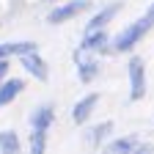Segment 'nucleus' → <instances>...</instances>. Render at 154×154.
Returning <instances> with one entry per match:
<instances>
[{"instance_id": "obj_1", "label": "nucleus", "mask_w": 154, "mask_h": 154, "mask_svg": "<svg viewBox=\"0 0 154 154\" xmlns=\"http://www.w3.org/2000/svg\"><path fill=\"white\" fill-rule=\"evenodd\" d=\"M151 28H154V14H143V17H138L135 22L124 25L119 33L110 38V52H132V50L146 38V33H149Z\"/></svg>"}, {"instance_id": "obj_2", "label": "nucleus", "mask_w": 154, "mask_h": 154, "mask_svg": "<svg viewBox=\"0 0 154 154\" xmlns=\"http://www.w3.org/2000/svg\"><path fill=\"white\" fill-rule=\"evenodd\" d=\"M127 77H129V102H140L146 91H149V80H146V63L140 55H129L127 63Z\"/></svg>"}, {"instance_id": "obj_3", "label": "nucleus", "mask_w": 154, "mask_h": 154, "mask_svg": "<svg viewBox=\"0 0 154 154\" xmlns=\"http://www.w3.org/2000/svg\"><path fill=\"white\" fill-rule=\"evenodd\" d=\"M110 33L105 30V28H99V30H85V36L80 38V44H77V50H74V61H80V58H85V55H96V52H110Z\"/></svg>"}, {"instance_id": "obj_4", "label": "nucleus", "mask_w": 154, "mask_h": 154, "mask_svg": "<svg viewBox=\"0 0 154 154\" xmlns=\"http://www.w3.org/2000/svg\"><path fill=\"white\" fill-rule=\"evenodd\" d=\"M94 3L91 0H61L50 14H47V22L50 25H63V22H72V19H77L80 14L91 11Z\"/></svg>"}, {"instance_id": "obj_5", "label": "nucleus", "mask_w": 154, "mask_h": 154, "mask_svg": "<svg viewBox=\"0 0 154 154\" xmlns=\"http://www.w3.org/2000/svg\"><path fill=\"white\" fill-rule=\"evenodd\" d=\"M19 63H22L25 74L33 77L36 83H47V80H50V66H47V61L42 58V52H38V50L25 52L22 58H19Z\"/></svg>"}, {"instance_id": "obj_6", "label": "nucleus", "mask_w": 154, "mask_h": 154, "mask_svg": "<svg viewBox=\"0 0 154 154\" xmlns=\"http://www.w3.org/2000/svg\"><path fill=\"white\" fill-rule=\"evenodd\" d=\"M96 105H99V94H96V91L80 96V99L74 102V107H72V121H74L77 127L88 124V121H91V116H94V110H96Z\"/></svg>"}, {"instance_id": "obj_7", "label": "nucleus", "mask_w": 154, "mask_h": 154, "mask_svg": "<svg viewBox=\"0 0 154 154\" xmlns=\"http://www.w3.org/2000/svg\"><path fill=\"white\" fill-rule=\"evenodd\" d=\"M121 11V0H113V3H107V6H99L94 14H91V19L85 22V30H99V28H107L113 19H116V14Z\"/></svg>"}, {"instance_id": "obj_8", "label": "nucleus", "mask_w": 154, "mask_h": 154, "mask_svg": "<svg viewBox=\"0 0 154 154\" xmlns=\"http://www.w3.org/2000/svg\"><path fill=\"white\" fill-rule=\"evenodd\" d=\"M25 91V80L22 77H6L0 83V107H8L11 102H17Z\"/></svg>"}, {"instance_id": "obj_9", "label": "nucleus", "mask_w": 154, "mask_h": 154, "mask_svg": "<svg viewBox=\"0 0 154 154\" xmlns=\"http://www.w3.org/2000/svg\"><path fill=\"white\" fill-rule=\"evenodd\" d=\"M52 124H55V105L44 102V105H38V107L30 113V127H33V129H47V132H50Z\"/></svg>"}, {"instance_id": "obj_10", "label": "nucleus", "mask_w": 154, "mask_h": 154, "mask_svg": "<svg viewBox=\"0 0 154 154\" xmlns=\"http://www.w3.org/2000/svg\"><path fill=\"white\" fill-rule=\"evenodd\" d=\"M77 63V80H80L83 85H88V83H94L96 77H99V69H102V63L96 61V58H80V61H74Z\"/></svg>"}, {"instance_id": "obj_11", "label": "nucleus", "mask_w": 154, "mask_h": 154, "mask_svg": "<svg viewBox=\"0 0 154 154\" xmlns=\"http://www.w3.org/2000/svg\"><path fill=\"white\" fill-rule=\"evenodd\" d=\"M110 132H113V121H99V124H94L88 132H85V138L94 149H102L110 138Z\"/></svg>"}, {"instance_id": "obj_12", "label": "nucleus", "mask_w": 154, "mask_h": 154, "mask_svg": "<svg viewBox=\"0 0 154 154\" xmlns=\"http://www.w3.org/2000/svg\"><path fill=\"white\" fill-rule=\"evenodd\" d=\"M138 138L135 135H124V138H116V140H107L102 149L107 151V154H132L135 149H138Z\"/></svg>"}, {"instance_id": "obj_13", "label": "nucleus", "mask_w": 154, "mask_h": 154, "mask_svg": "<svg viewBox=\"0 0 154 154\" xmlns=\"http://www.w3.org/2000/svg\"><path fill=\"white\" fill-rule=\"evenodd\" d=\"M19 149H22V143H19V135L14 129H3L0 132V151L3 154H17Z\"/></svg>"}, {"instance_id": "obj_14", "label": "nucleus", "mask_w": 154, "mask_h": 154, "mask_svg": "<svg viewBox=\"0 0 154 154\" xmlns=\"http://www.w3.org/2000/svg\"><path fill=\"white\" fill-rule=\"evenodd\" d=\"M28 149H30V154H44L47 151V129H33L28 138Z\"/></svg>"}, {"instance_id": "obj_15", "label": "nucleus", "mask_w": 154, "mask_h": 154, "mask_svg": "<svg viewBox=\"0 0 154 154\" xmlns=\"http://www.w3.org/2000/svg\"><path fill=\"white\" fill-rule=\"evenodd\" d=\"M11 58H0V83H3L6 80V77H8V69H11Z\"/></svg>"}, {"instance_id": "obj_16", "label": "nucleus", "mask_w": 154, "mask_h": 154, "mask_svg": "<svg viewBox=\"0 0 154 154\" xmlns=\"http://www.w3.org/2000/svg\"><path fill=\"white\" fill-rule=\"evenodd\" d=\"M154 146L151 143H138V149H135V154H143V151H151Z\"/></svg>"}, {"instance_id": "obj_17", "label": "nucleus", "mask_w": 154, "mask_h": 154, "mask_svg": "<svg viewBox=\"0 0 154 154\" xmlns=\"http://www.w3.org/2000/svg\"><path fill=\"white\" fill-rule=\"evenodd\" d=\"M44 3H61V0H44Z\"/></svg>"}, {"instance_id": "obj_18", "label": "nucleus", "mask_w": 154, "mask_h": 154, "mask_svg": "<svg viewBox=\"0 0 154 154\" xmlns=\"http://www.w3.org/2000/svg\"><path fill=\"white\" fill-rule=\"evenodd\" d=\"M149 14H154V6H151V8H149Z\"/></svg>"}]
</instances>
